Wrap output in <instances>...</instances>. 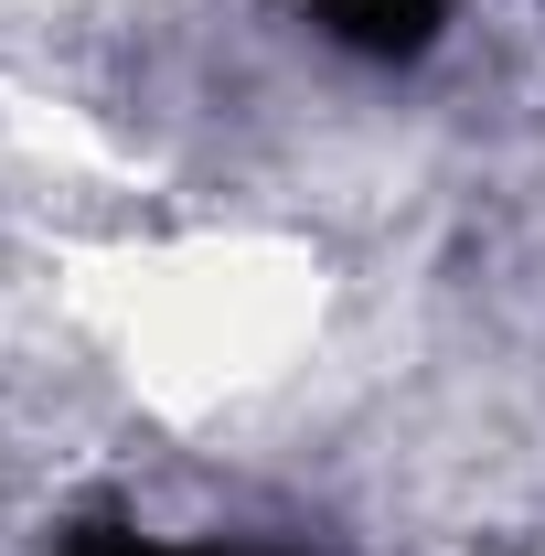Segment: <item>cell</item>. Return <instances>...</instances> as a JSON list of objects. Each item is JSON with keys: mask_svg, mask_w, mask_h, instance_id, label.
<instances>
[{"mask_svg": "<svg viewBox=\"0 0 545 556\" xmlns=\"http://www.w3.org/2000/svg\"><path fill=\"white\" fill-rule=\"evenodd\" d=\"M300 22L364 65H417L449 33V0H300Z\"/></svg>", "mask_w": 545, "mask_h": 556, "instance_id": "6da1fadb", "label": "cell"}, {"mask_svg": "<svg viewBox=\"0 0 545 556\" xmlns=\"http://www.w3.org/2000/svg\"><path fill=\"white\" fill-rule=\"evenodd\" d=\"M54 556H268V546H161V535H139L118 514H86V525H65Z\"/></svg>", "mask_w": 545, "mask_h": 556, "instance_id": "7a4b0ae2", "label": "cell"}]
</instances>
